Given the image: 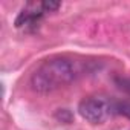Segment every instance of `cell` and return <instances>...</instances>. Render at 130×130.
<instances>
[{"instance_id": "277c9868", "label": "cell", "mask_w": 130, "mask_h": 130, "mask_svg": "<svg viewBox=\"0 0 130 130\" xmlns=\"http://www.w3.org/2000/svg\"><path fill=\"white\" fill-rule=\"evenodd\" d=\"M115 109H116V115H122V116L130 119V98L122 100V101H116Z\"/></svg>"}, {"instance_id": "7a4b0ae2", "label": "cell", "mask_w": 130, "mask_h": 130, "mask_svg": "<svg viewBox=\"0 0 130 130\" xmlns=\"http://www.w3.org/2000/svg\"><path fill=\"white\" fill-rule=\"evenodd\" d=\"M116 101L104 95H90L80 101L78 113L90 124H103L113 115H116Z\"/></svg>"}, {"instance_id": "3957f363", "label": "cell", "mask_w": 130, "mask_h": 130, "mask_svg": "<svg viewBox=\"0 0 130 130\" xmlns=\"http://www.w3.org/2000/svg\"><path fill=\"white\" fill-rule=\"evenodd\" d=\"M46 14L43 8V2H29L25 5V8L19 12L15 19V28H23L28 31H32L38 26L40 20Z\"/></svg>"}, {"instance_id": "5b68a950", "label": "cell", "mask_w": 130, "mask_h": 130, "mask_svg": "<svg viewBox=\"0 0 130 130\" xmlns=\"http://www.w3.org/2000/svg\"><path fill=\"white\" fill-rule=\"evenodd\" d=\"M115 83L124 93H127L130 96V77H119L115 80Z\"/></svg>"}, {"instance_id": "8992f818", "label": "cell", "mask_w": 130, "mask_h": 130, "mask_svg": "<svg viewBox=\"0 0 130 130\" xmlns=\"http://www.w3.org/2000/svg\"><path fill=\"white\" fill-rule=\"evenodd\" d=\"M60 6H61L60 2H52V0H49V2H43V8H44L46 12H55V11L60 9Z\"/></svg>"}, {"instance_id": "6da1fadb", "label": "cell", "mask_w": 130, "mask_h": 130, "mask_svg": "<svg viewBox=\"0 0 130 130\" xmlns=\"http://www.w3.org/2000/svg\"><path fill=\"white\" fill-rule=\"evenodd\" d=\"M78 75L75 64L68 58H51L44 61L31 77V87L38 93H51L71 84Z\"/></svg>"}]
</instances>
